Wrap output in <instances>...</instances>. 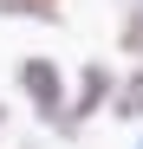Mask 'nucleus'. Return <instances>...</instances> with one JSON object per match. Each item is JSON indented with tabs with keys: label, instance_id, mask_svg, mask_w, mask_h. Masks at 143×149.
<instances>
[{
	"label": "nucleus",
	"instance_id": "1",
	"mask_svg": "<svg viewBox=\"0 0 143 149\" xmlns=\"http://www.w3.org/2000/svg\"><path fill=\"white\" fill-rule=\"evenodd\" d=\"M13 91H20V104L39 117V130L59 136L65 104H72V78H65V65H59L52 52H20V58H13Z\"/></svg>",
	"mask_w": 143,
	"mask_h": 149
},
{
	"label": "nucleus",
	"instance_id": "2",
	"mask_svg": "<svg viewBox=\"0 0 143 149\" xmlns=\"http://www.w3.org/2000/svg\"><path fill=\"white\" fill-rule=\"evenodd\" d=\"M111 91H117V65L111 58H85L72 71V104H65V123H59V143L85 136L91 117H111Z\"/></svg>",
	"mask_w": 143,
	"mask_h": 149
},
{
	"label": "nucleus",
	"instance_id": "9",
	"mask_svg": "<svg viewBox=\"0 0 143 149\" xmlns=\"http://www.w3.org/2000/svg\"><path fill=\"white\" fill-rule=\"evenodd\" d=\"M117 7H130V0H117Z\"/></svg>",
	"mask_w": 143,
	"mask_h": 149
},
{
	"label": "nucleus",
	"instance_id": "8",
	"mask_svg": "<svg viewBox=\"0 0 143 149\" xmlns=\"http://www.w3.org/2000/svg\"><path fill=\"white\" fill-rule=\"evenodd\" d=\"M130 149H143V130H137V143H130Z\"/></svg>",
	"mask_w": 143,
	"mask_h": 149
},
{
	"label": "nucleus",
	"instance_id": "7",
	"mask_svg": "<svg viewBox=\"0 0 143 149\" xmlns=\"http://www.w3.org/2000/svg\"><path fill=\"white\" fill-rule=\"evenodd\" d=\"M39 7H65V0H39Z\"/></svg>",
	"mask_w": 143,
	"mask_h": 149
},
{
	"label": "nucleus",
	"instance_id": "3",
	"mask_svg": "<svg viewBox=\"0 0 143 149\" xmlns=\"http://www.w3.org/2000/svg\"><path fill=\"white\" fill-rule=\"evenodd\" d=\"M111 117L130 123V130H143V65L117 71V91H111Z\"/></svg>",
	"mask_w": 143,
	"mask_h": 149
},
{
	"label": "nucleus",
	"instance_id": "6",
	"mask_svg": "<svg viewBox=\"0 0 143 149\" xmlns=\"http://www.w3.org/2000/svg\"><path fill=\"white\" fill-rule=\"evenodd\" d=\"M7 149H39V143H7Z\"/></svg>",
	"mask_w": 143,
	"mask_h": 149
},
{
	"label": "nucleus",
	"instance_id": "10",
	"mask_svg": "<svg viewBox=\"0 0 143 149\" xmlns=\"http://www.w3.org/2000/svg\"><path fill=\"white\" fill-rule=\"evenodd\" d=\"M137 7H143V0H137Z\"/></svg>",
	"mask_w": 143,
	"mask_h": 149
},
{
	"label": "nucleus",
	"instance_id": "4",
	"mask_svg": "<svg viewBox=\"0 0 143 149\" xmlns=\"http://www.w3.org/2000/svg\"><path fill=\"white\" fill-rule=\"evenodd\" d=\"M0 19H39V26H59L65 7H39V0H0Z\"/></svg>",
	"mask_w": 143,
	"mask_h": 149
},
{
	"label": "nucleus",
	"instance_id": "5",
	"mask_svg": "<svg viewBox=\"0 0 143 149\" xmlns=\"http://www.w3.org/2000/svg\"><path fill=\"white\" fill-rule=\"evenodd\" d=\"M7 123H13V104H7V97H0V136H7Z\"/></svg>",
	"mask_w": 143,
	"mask_h": 149
}]
</instances>
